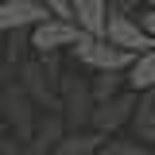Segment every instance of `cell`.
<instances>
[{
	"instance_id": "obj_1",
	"label": "cell",
	"mask_w": 155,
	"mask_h": 155,
	"mask_svg": "<svg viewBox=\"0 0 155 155\" xmlns=\"http://www.w3.org/2000/svg\"><path fill=\"white\" fill-rule=\"evenodd\" d=\"M58 116H62L66 132H89L93 97H89V81L85 78L62 74V81H58Z\"/></svg>"
},
{
	"instance_id": "obj_2",
	"label": "cell",
	"mask_w": 155,
	"mask_h": 155,
	"mask_svg": "<svg viewBox=\"0 0 155 155\" xmlns=\"http://www.w3.org/2000/svg\"><path fill=\"white\" fill-rule=\"evenodd\" d=\"M70 54H74L78 66H85L93 74H124L128 62H132V54H124V51H116L105 39H93V35H78V43L70 47Z\"/></svg>"
},
{
	"instance_id": "obj_3",
	"label": "cell",
	"mask_w": 155,
	"mask_h": 155,
	"mask_svg": "<svg viewBox=\"0 0 155 155\" xmlns=\"http://www.w3.org/2000/svg\"><path fill=\"white\" fill-rule=\"evenodd\" d=\"M132 109H136V93H116L109 101H97L93 105V116H89V132H97L101 140H116V132L128 128L132 120Z\"/></svg>"
},
{
	"instance_id": "obj_4",
	"label": "cell",
	"mask_w": 155,
	"mask_h": 155,
	"mask_svg": "<svg viewBox=\"0 0 155 155\" xmlns=\"http://www.w3.org/2000/svg\"><path fill=\"white\" fill-rule=\"evenodd\" d=\"M78 31L70 19H43L39 27L27 31V47L35 51L39 58H58V51H70L78 43Z\"/></svg>"
},
{
	"instance_id": "obj_5",
	"label": "cell",
	"mask_w": 155,
	"mask_h": 155,
	"mask_svg": "<svg viewBox=\"0 0 155 155\" xmlns=\"http://www.w3.org/2000/svg\"><path fill=\"white\" fill-rule=\"evenodd\" d=\"M35 116H39V113L31 109V97L23 93L19 85H4V89H0V120H8V124H12L16 143H27Z\"/></svg>"
},
{
	"instance_id": "obj_6",
	"label": "cell",
	"mask_w": 155,
	"mask_h": 155,
	"mask_svg": "<svg viewBox=\"0 0 155 155\" xmlns=\"http://www.w3.org/2000/svg\"><path fill=\"white\" fill-rule=\"evenodd\" d=\"M101 39L109 43V47H116V51H124V54H143V51H151L155 43L143 31H140V23H136V16H113L109 12V19H105V31H101Z\"/></svg>"
},
{
	"instance_id": "obj_7",
	"label": "cell",
	"mask_w": 155,
	"mask_h": 155,
	"mask_svg": "<svg viewBox=\"0 0 155 155\" xmlns=\"http://www.w3.org/2000/svg\"><path fill=\"white\" fill-rule=\"evenodd\" d=\"M43 19H51L35 0H4L0 4V35H23L39 27Z\"/></svg>"
},
{
	"instance_id": "obj_8",
	"label": "cell",
	"mask_w": 155,
	"mask_h": 155,
	"mask_svg": "<svg viewBox=\"0 0 155 155\" xmlns=\"http://www.w3.org/2000/svg\"><path fill=\"white\" fill-rule=\"evenodd\" d=\"M62 136H66V124H62V116H58V113L35 116L31 136H27V143H23V155H51L58 143H62Z\"/></svg>"
},
{
	"instance_id": "obj_9",
	"label": "cell",
	"mask_w": 155,
	"mask_h": 155,
	"mask_svg": "<svg viewBox=\"0 0 155 155\" xmlns=\"http://www.w3.org/2000/svg\"><path fill=\"white\" fill-rule=\"evenodd\" d=\"M105 19H109V4L105 0H70V23H74L81 35L101 39Z\"/></svg>"
},
{
	"instance_id": "obj_10",
	"label": "cell",
	"mask_w": 155,
	"mask_h": 155,
	"mask_svg": "<svg viewBox=\"0 0 155 155\" xmlns=\"http://www.w3.org/2000/svg\"><path fill=\"white\" fill-rule=\"evenodd\" d=\"M124 89L136 93V97L155 89V47L143 51V54H136L132 62H128V70H124Z\"/></svg>"
},
{
	"instance_id": "obj_11",
	"label": "cell",
	"mask_w": 155,
	"mask_h": 155,
	"mask_svg": "<svg viewBox=\"0 0 155 155\" xmlns=\"http://www.w3.org/2000/svg\"><path fill=\"white\" fill-rule=\"evenodd\" d=\"M132 143H143V147H155V105H151V93H140L136 97V109H132Z\"/></svg>"
},
{
	"instance_id": "obj_12",
	"label": "cell",
	"mask_w": 155,
	"mask_h": 155,
	"mask_svg": "<svg viewBox=\"0 0 155 155\" xmlns=\"http://www.w3.org/2000/svg\"><path fill=\"white\" fill-rule=\"evenodd\" d=\"M101 147H105V140L97 132H66L62 143H58L51 155H97Z\"/></svg>"
},
{
	"instance_id": "obj_13",
	"label": "cell",
	"mask_w": 155,
	"mask_h": 155,
	"mask_svg": "<svg viewBox=\"0 0 155 155\" xmlns=\"http://www.w3.org/2000/svg\"><path fill=\"white\" fill-rule=\"evenodd\" d=\"M116 93H124V78L120 74H93V81H89L93 105L97 101H109V97H116Z\"/></svg>"
},
{
	"instance_id": "obj_14",
	"label": "cell",
	"mask_w": 155,
	"mask_h": 155,
	"mask_svg": "<svg viewBox=\"0 0 155 155\" xmlns=\"http://www.w3.org/2000/svg\"><path fill=\"white\" fill-rule=\"evenodd\" d=\"M101 155H155V147H143V143H132V140H105Z\"/></svg>"
},
{
	"instance_id": "obj_15",
	"label": "cell",
	"mask_w": 155,
	"mask_h": 155,
	"mask_svg": "<svg viewBox=\"0 0 155 155\" xmlns=\"http://www.w3.org/2000/svg\"><path fill=\"white\" fill-rule=\"evenodd\" d=\"M136 23H140V31H143V35L155 43V12H147V8H143V12L136 16Z\"/></svg>"
},
{
	"instance_id": "obj_16",
	"label": "cell",
	"mask_w": 155,
	"mask_h": 155,
	"mask_svg": "<svg viewBox=\"0 0 155 155\" xmlns=\"http://www.w3.org/2000/svg\"><path fill=\"white\" fill-rule=\"evenodd\" d=\"M143 8H147V12H155V0H140V12H143Z\"/></svg>"
},
{
	"instance_id": "obj_17",
	"label": "cell",
	"mask_w": 155,
	"mask_h": 155,
	"mask_svg": "<svg viewBox=\"0 0 155 155\" xmlns=\"http://www.w3.org/2000/svg\"><path fill=\"white\" fill-rule=\"evenodd\" d=\"M0 54H4V35H0Z\"/></svg>"
},
{
	"instance_id": "obj_18",
	"label": "cell",
	"mask_w": 155,
	"mask_h": 155,
	"mask_svg": "<svg viewBox=\"0 0 155 155\" xmlns=\"http://www.w3.org/2000/svg\"><path fill=\"white\" fill-rule=\"evenodd\" d=\"M151 105H155V89H151Z\"/></svg>"
},
{
	"instance_id": "obj_19",
	"label": "cell",
	"mask_w": 155,
	"mask_h": 155,
	"mask_svg": "<svg viewBox=\"0 0 155 155\" xmlns=\"http://www.w3.org/2000/svg\"><path fill=\"white\" fill-rule=\"evenodd\" d=\"M97 155H101V151H97Z\"/></svg>"
}]
</instances>
